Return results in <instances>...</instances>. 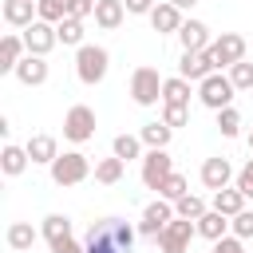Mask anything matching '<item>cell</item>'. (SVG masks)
Listing matches in <instances>:
<instances>
[{
  "mask_svg": "<svg viewBox=\"0 0 253 253\" xmlns=\"http://www.w3.org/2000/svg\"><path fill=\"white\" fill-rule=\"evenodd\" d=\"M0 12H4V24H12V28H28V24H36L40 20V8H36V0H4L0 4Z\"/></svg>",
  "mask_w": 253,
  "mask_h": 253,
  "instance_id": "cell-16",
  "label": "cell"
},
{
  "mask_svg": "<svg viewBox=\"0 0 253 253\" xmlns=\"http://www.w3.org/2000/svg\"><path fill=\"white\" fill-rule=\"evenodd\" d=\"M123 16H126V4L123 0H95V24L103 32H115L123 24Z\"/></svg>",
  "mask_w": 253,
  "mask_h": 253,
  "instance_id": "cell-22",
  "label": "cell"
},
{
  "mask_svg": "<svg viewBox=\"0 0 253 253\" xmlns=\"http://www.w3.org/2000/svg\"><path fill=\"white\" fill-rule=\"evenodd\" d=\"M134 233L123 217H103V221H91L83 245L87 253H134Z\"/></svg>",
  "mask_w": 253,
  "mask_h": 253,
  "instance_id": "cell-1",
  "label": "cell"
},
{
  "mask_svg": "<svg viewBox=\"0 0 253 253\" xmlns=\"http://www.w3.org/2000/svg\"><path fill=\"white\" fill-rule=\"evenodd\" d=\"M146 142L138 138V134H115V142H111V154H119L123 162H130V158H142L146 150H142Z\"/></svg>",
  "mask_w": 253,
  "mask_h": 253,
  "instance_id": "cell-29",
  "label": "cell"
},
{
  "mask_svg": "<svg viewBox=\"0 0 253 253\" xmlns=\"http://www.w3.org/2000/svg\"><path fill=\"white\" fill-rule=\"evenodd\" d=\"M174 221V202H166V198H158V202H150L146 210H142V221H138V233L142 237H158L166 225Z\"/></svg>",
  "mask_w": 253,
  "mask_h": 253,
  "instance_id": "cell-10",
  "label": "cell"
},
{
  "mask_svg": "<svg viewBox=\"0 0 253 253\" xmlns=\"http://www.w3.org/2000/svg\"><path fill=\"white\" fill-rule=\"evenodd\" d=\"M138 138L146 142V150H150V146H170V138H174V126H166V123L158 119V123H146V126L138 130Z\"/></svg>",
  "mask_w": 253,
  "mask_h": 253,
  "instance_id": "cell-30",
  "label": "cell"
},
{
  "mask_svg": "<svg viewBox=\"0 0 253 253\" xmlns=\"http://www.w3.org/2000/svg\"><path fill=\"white\" fill-rule=\"evenodd\" d=\"M178 43H182V51H206L213 40H210V28L202 20H186L178 28Z\"/></svg>",
  "mask_w": 253,
  "mask_h": 253,
  "instance_id": "cell-18",
  "label": "cell"
},
{
  "mask_svg": "<svg viewBox=\"0 0 253 253\" xmlns=\"http://www.w3.org/2000/svg\"><path fill=\"white\" fill-rule=\"evenodd\" d=\"M47 71H51V67H47V55H32V51H28V55L16 63L12 75H16L24 87H40V83H47Z\"/></svg>",
  "mask_w": 253,
  "mask_h": 253,
  "instance_id": "cell-14",
  "label": "cell"
},
{
  "mask_svg": "<svg viewBox=\"0 0 253 253\" xmlns=\"http://www.w3.org/2000/svg\"><path fill=\"white\" fill-rule=\"evenodd\" d=\"M229 79H233L237 91H253V63H249V59L233 63V67H229Z\"/></svg>",
  "mask_w": 253,
  "mask_h": 253,
  "instance_id": "cell-35",
  "label": "cell"
},
{
  "mask_svg": "<svg viewBox=\"0 0 253 253\" xmlns=\"http://www.w3.org/2000/svg\"><path fill=\"white\" fill-rule=\"evenodd\" d=\"M249 150H253V126H249Z\"/></svg>",
  "mask_w": 253,
  "mask_h": 253,
  "instance_id": "cell-44",
  "label": "cell"
},
{
  "mask_svg": "<svg viewBox=\"0 0 253 253\" xmlns=\"http://www.w3.org/2000/svg\"><path fill=\"white\" fill-rule=\"evenodd\" d=\"M233 95H237V87H233V79L221 75V71H213V75H206V79L198 83V99H202V107H210V111L233 107Z\"/></svg>",
  "mask_w": 253,
  "mask_h": 253,
  "instance_id": "cell-5",
  "label": "cell"
},
{
  "mask_svg": "<svg viewBox=\"0 0 253 253\" xmlns=\"http://www.w3.org/2000/svg\"><path fill=\"white\" fill-rule=\"evenodd\" d=\"M63 138L67 142H87V138H95V111L87 107V103H75L67 115H63Z\"/></svg>",
  "mask_w": 253,
  "mask_h": 253,
  "instance_id": "cell-8",
  "label": "cell"
},
{
  "mask_svg": "<svg viewBox=\"0 0 253 253\" xmlns=\"http://www.w3.org/2000/svg\"><path fill=\"white\" fill-rule=\"evenodd\" d=\"M162 123H166V126H174V130H178V126H186V123H190V107L162 103Z\"/></svg>",
  "mask_w": 253,
  "mask_h": 253,
  "instance_id": "cell-37",
  "label": "cell"
},
{
  "mask_svg": "<svg viewBox=\"0 0 253 253\" xmlns=\"http://www.w3.org/2000/svg\"><path fill=\"white\" fill-rule=\"evenodd\" d=\"M24 43H28V51H32V55H47V51L59 43V36H55V24H47V20H36V24H28V28H24Z\"/></svg>",
  "mask_w": 253,
  "mask_h": 253,
  "instance_id": "cell-13",
  "label": "cell"
},
{
  "mask_svg": "<svg viewBox=\"0 0 253 253\" xmlns=\"http://www.w3.org/2000/svg\"><path fill=\"white\" fill-rule=\"evenodd\" d=\"M217 115V130L225 134V138H237L241 134V111L237 107H221V111H213Z\"/></svg>",
  "mask_w": 253,
  "mask_h": 253,
  "instance_id": "cell-32",
  "label": "cell"
},
{
  "mask_svg": "<svg viewBox=\"0 0 253 253\" xmlns=\"http://www.w3.org/2000/svg\"><path fill=\"white\" fill-rule=\"evenodd\" d=\"M170 174H174L170 150H166V146H150V150L142 154V186H146V190H158Z\"/></svg>",
  "mask_w": 253,
  "mask_h": 253,
  "instance_id": "cell-7",
  "label": "cell"
},
{
  "mask_svg": "<svg viewBox=\"0 0 253 253\" xmlns=\"http://www.w3.org/2000/svg\"><path fill=\"white\" fill-rule=\"evenodd\" d=\"M170 4H178V8H182V12H186V8H194V4H198V0H170Z\"/></svg>",
  "mask_w": 253,
  "mask_h": 253,
  "instance_id": "cell-43",
  "label": "cell"
},
{
  "mask_svg": "<svg viewBox=\"0 0 253 253\" xmlns=\"http://www.w3.org/2000/svg\"><path fill=\"white\" fill-rule=\"evenodd\" d=\"M217 71V55L206 47V51H182L178 55V75L182 79H190V83H202L206 75H213Z\"/></svg>",
  "mask_w": 253,
  "mask_h": 253,
  "instance_id": "cell-9",
  "label": "cell"
},
{
  "mask_svg": "<svg viewBox=\"0 0 253 253\" xmlns=\"http://www.w3.org/2000/svg\"><path fill=\"white\" fill-rule=\"evenodd\" d=\"M28 146H16V142H8L4 150H0V170L8 174V178H20L24 170H28Z\"/></svg>",
  "mask_w": 253,
  "mask_h": 253,
  "instance_id": "cell-23",
  "label": "cell"
},
{
  "mask_svg": "<svg viewBox=\"0 0 253 253\" xmlns=\"http://www.w3.org/2000/svg\"><path fill=\"white\" fill-rule=\"evenodd\" d=\"M162 75H158V67H150V63H142V67H134L130 71V99L138 103V107H154V103H162Z\"/></svg>",
  "mask_w": 253,
  "mask_h": 253,
  "instance_id": "cell-4",
  "label": "cell"
},
{
  "mask_svg": "<svg viewBox=\"0 0 253 253\" xmlns=\"http://www.w3.org/2000/svg\"><path fill=\"white\" fill-rule=\"evenodd\" d=\"M162 103L190 107V79H182V75H170V79L162 83Z\"/></svg>",
  "mask_w": 253,
  "mask_h": 253,
  "instance_id": "cell-27",
  "label": "cell"
},
{
  "mask_svg": "<svg viewBox=\"0 0 253 253\" xmlns=\"http://www.w3.org/2000/svg\"><path fill=\"white\" fill-rule=\"evenodd\" d=\"M198 237V221H190V217H178L174 213V221L154 237L158 241V249L162 253H190V241Z\"/></svg>",
  "mask_w": 253,
  "mask_h": 253,
  "instance_id": "cell-6",
  "label": "cell"
},
{
  "mask_svg": "<svg viewBox=\"0 0 253 253\" xmlns=\"http://www.w3.org/2000/svg\"><path fill=\"white\" fill-rule=\"evenodd\" d=\"M107 67H111V51L107 47H99V43L75 47V75H79V83H87V87L103 83L107 79Z\"/></svg>",
  "mask_w": 253,
  "mask_h": 253,
  "instance_id": "cell-2",
  "label": "cell"
},
{
  "mask_svg": "<svg viewBox=\"0 0 253 253\" xmlns=\"http://www.w3.org/2000/svg\"><path fill=\"white\" fill-rule=\"evenodd\" d=\"M182 194H190V182H186V174H178V170H174V174H170V178L158 186V198H166V202H178Z\"/></svg>",
  "mask_w": 253,
  "mask_h": 253,
  "instance_id": "cell-33",
  "label": "cell"
},
{
  "mask_svg": "<svg viewBox=\"0 0 253 253\" xmlns=\"http://www.w3.org/2000/svg\"><path fill=\"white\" fill-rule=\"evenodd\" d=\"M182 24H186V16H182L178 4H170V0H158V4H154V12H150V28H154L158 36H178Z\"/></svg>",
  "mask_w": 253,
  "mask_h": 253,
  "instance_id": "cell-12",
  "label": "cell"
},
{
  "mask_svg": "<svg viewBox=\"0 0 253 253\" xmlns=\"http://www.w3.org/2000/svg\"><path fill=\"white\" fill-rule=\"evenodd\" d=\"M245 202H249V198H245L237 186H225V190H213V202H210V206H213L217 213L233 217V213H241V210H245Z\"/></svg>",
  "mask_w": 253,
  "mask_h": 253,
  "instance_id": "cell-24",
  "label": "cell"
},
{
  "mask_svg": "<svg viewBox=\"0 0 253 253\" xmlns=\"http://www.w3.org/2000/svg\"><path fill=\"white\" fill-rule=\"evenodd\" d=\"M206 210H210V206H206V198H198V194H182V198L174 202V213H178V217H190V221H198Z\"/></svg>",
  "mask_w": 253,
  "mask_h": 253,
  "instance_id": "cell-31",
  "label": "cell"
},
{
  "mask_svg": "<svg viewBox=\"0 0 253 253\" xmlns=\"http://www.w3.org/2000/svg\"><path fill=\"white\" fill-rule=\"evenodd\" d=\"M210 253H245V241L237 237V233H225L221 241H213V249Z\"/></svg>",
  "mask_w": 253,
  "mask_h": 253,
  "instance_id": "cell-38",
  "label": "cell"
},
{
  "mask_svg": "<svg viewBox=\"0 0 253 253\" xmlns=\"http://www.w3.org/2000/svg\"><path fill=\"white\" fill-rule=\"evenodd\" d=\"M123 4H126V12H130V16H150L158 0H123Z\"/></svg>",
  "mask_w": 253,
  "mask_h": 253,
  "instance_id": "cell-40",
  "label": "cell"
},
{
  "mask_svg": "<svg viewBox=\"0 0 253 253\" xmlns=\"http://www.w3.org/2000/svg\"><path fill=\"white\" fill-rule=\"evenodd\" d=\"M233 182V166H229V158H206L202 162V186L206 190H225Z\"/></svg>",
  "mask_w": 253,
  "mask_h": 253,
  "instance_id": "cell-15",
  "label": "cell"
},
{
  "mask_svg": "<svg viewBox=\"0 0 253 253\" xmlns=\"http://www.w3.org/2000/svg\"><path fill=\"white\" fill-rule=\"evenodd\" d=\"M229 233H237L241 241H249V237H253V210L233 213V217H229Z\"/></svg>",
  "mask_w": 253,
  "mask_h": 253,
  "instance_id": "cell-36",
  "label": "cell"
},
{
  "mask_svg": "<svg viewBox=\"0 0 253 253\" xmlns=\"http://www.w3.org/2000/svg\"><path fill=\"white\" fill-rule=\"evenodd\" d=\"M210 51L217 55V67H233V63L245 59V36H237V32H221V36L210 43Z\"/></svg>",
  "mask_w": 253,
  "mask_h": 253,
  "instance_id": "cell-11",
  "label": "cell"
},
{
  "mask_svg": "<svg viewBox=\"0 0 253 253\" xmlns=\"http://www.w3.org/2000/svg\"><path fill=\"white\" fill-rule=\"evenodd\" d=\"M40 233H43L47 245H59V241L71 237V217H67V213H47L43 225H40Z\"/></svg>",
  "mask_w": 253,
  "mask_h": 253,
  "instance_id": "cell-25",
  "label": "cell"
},
{
  "mask_svg": "<svg viewBox=\"0 0 253 253\" xmlns=\"http://www.w3.org/2000/svg\"><path fill=\"white\" fill-rule=\"evenodd\" d=\"M123 174H126V162H123L119 154H111V158L95 162V182H103V186H115V182H123Z\"/></svg>",
  "mask_w": 253,
  "mask_h": 253,
  "instance_id": "cell-28",
  "label": "cell"
},
{
  "mask_svg": "<svg viewBox=\"0 0 253 253\" xmlns=\"http://www.w3.org/2000/svg\"><path fill=\"white\" fill-rule=\"evenodd\" d=\"M24 55H28L24 36H16V32L0 36V75H12V71H16V63H20Z\"/></svg>",
  "mask_w": 253,
  "mask_h": 253,
  "instance_id": "cell-17",
  "label": "cell"
},
{
  "mask_svg": "<svg viewBox=\"0 0 253 253\" xmlns=\"http://www.w3.org/2000/svg\"><path fill=\"white\" fill-rule=\"evenodd\" d=\"M225 233H229V217H225V213H217V210L210 206V210L198 217V237H206V241L213 245V241H221Z\"/></svg>",
  "mask_w": 253,
  "mask_h": 253,
  "instance_id": "cell-20",
  "label": "cell"
},
{
  "mask_svg": "<svg viewBox=\"0 0 253 253\" xmlns=\"http://www.w3.org/2000/svg\"><path fill=\"white\" fill-rule=\"evenodd\" d=\"M55 36H59L63 47H83V20L79 16H63L55 24Z\"/></svg>",
  "mask_w": 253,
  "mask_h": 253,
  "instance_id": "cell-26",
  "label": "cell"
},
{
  "mask_svg": "<svg viewBox=\"0 0 253 253\" xmlns=\"http://www.w3.org/2000/svg\"><path fill=\"white\" fill-rule=\"evenodd\" d=\"M36 8H40V20L59 24V20L71 12V0H36Z\"/></svg>",
  "mask_w": 253,
  "mask_h": 253,
  "instance_id": "cell-34",
  "label": "cell"
},
{
  "mask_svg": "<svg viewBox=\"0 0 253 253\" xmlns=\"http://www.w3.org/2000/svg\"><path fill=\"white\" fill-rule=\"evenodd\" d=\"M67 16H79V20L95 16V0H71V12H67Z\"/></svg>",
  "mask_w": 253,
  "mask_h": 253,
  "instance_id": "cell-41",
  "label": "cell"
},
{
  "mask_svg": "<svg viewBox=\"0 0 253 253\" xmlns=\"http://www.w3.org/2000/svg\"><path fill=\"white\" fill-rule=\"evenodd\" d=\"M24 146H28V158L40 162V166H51V162L59 158V142H55L51 134H32Z\"/></svg>",
  "mask_w": 253,
  "mask_h": 253,
  "instance_id": "cell-19",
  "label": "cell"
},
{
  "mask_svg": "<svg viewBox=\"0 0 253 253\" xmlns=\"http://www.w3.org/2000/svg\"><path fill=\"white\" fill-rule=\"evenodd\" d=\"M47 170H51V182H55V186H79V182H87V178L95 174L83 150H63Z\"/></svg>",
  "mask_w": 253,
  "mask_h": 253,
  "instance_id": "cell-3",
  "label": "cell"
},
{
  "mask_svg": "<svg viewBox=\"0 0 253 253\" xmlns=\"http://www.w3.org/2000/svg\"><path fill=\"white\" fill-rule=\"evenodd\" d=\"M51 253H87V245L75 241V237H67V241H59V245H51Z\"/></svg>",
  "mask_w": 253,
  "mask_h": 253,
  "instance_id": "cell-42",
  "label": "cell"
},
{
  "mask_svg": "<svg viewBox=\"0 0 253 253\" xmlns=\"http://www.w3.org/2000/svg\"><path fill=\"white\" fill-rule=\"evenodd\" d=\"M233 186H237V190H241L245 198H253V158H249V162H245V166L237 170V178H233Z\"/></svg>",
  "mask_w": 253,
  "mask_h": 253,
  "instance_id": "cell-39",
  "label": "cell"
},
{
  "mask_svg": "<svg viewBox=\"0 0 253 253\" xmlns=\"http://www.w3.org/2000/svg\"><path fill=\"white\" fill-rule=\"evenodd\" d=\"M36 237H43V233H40V229H32V221H12V225H8V233H4L8 249H16V253H28V249L36 245Z\"/></svg>",
  "mask_w": 253,
  "mask_h": 253,
  "instance_id": "cell-21",
  "label": "cell"
}]
</instances>
